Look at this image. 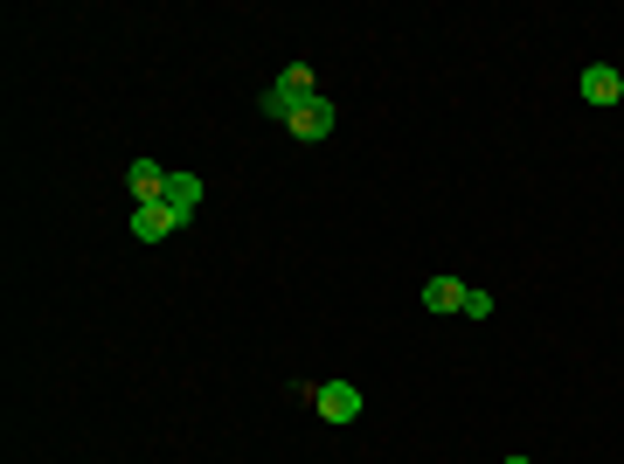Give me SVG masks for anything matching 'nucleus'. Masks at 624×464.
I'll list each match as a JSON object with an SVG mask.
<instances>
[{
  "instance_id": "nucleus-5",
  "label": "nucleus",
  "mask_w": 624,
  "mask_h": 464,
  "mask_svg": "<svg viewBox=\"0 0 624 464\" xmlns=\"http://www.w3.org/2000/svg\"><path fill=\"white\" fill-rule=\"evenodd\" d=\"M133 236L139 243H167V236H181V215L167 201H146V208H133Z\"/></svg>"
},
{
  "instance_id": "nucleus-9",
  "label": "nucleus",
  "mask_w": 624,
  "mask_h": 464,
  "mask_svg": "<svg viewBox=\"0 0 624 464\" xmlns=\"http://www.w3.org/2000/svg\"><path fill=\"white\" fill-rule=\"evenodd\" d=\"M465 319H493V292H479V285H465Z\"/></svg>"
},
{
  "instance_id": "nucleus-1",
  "label": "nucleus",
  "mask_w": 624,
  "mask_h": 464,
  "mask_svg": "<svg viewBox=\"0 0 624 464\" xmlns=\"http://www.w3.org/2000/svg\"><path fill=\"white\" fill-rule=\"evenodd\" d=\"M305 98H320V83H312V70H305V63H292L285 77H277V83L264 90V111L277 118V126H285V118H292V111H299Z\"/></svg>"
},
{
  "instance_id": "nucleus-3",
  "label": "nucleus",
  "mask_w": 624,
  "mask_h": 464,
  "mask_svg": "<svg viewBox=\"0 0 624 464\" xmlns=\"http://www.w3.org/2000/svg\"><path fill=\"white\" fill-rule=\"evenodd\" d=\"M305 395H312V409H320L326 423H354L361 416V388L354 382H312Z\"/></svg>"
},
{
  "instance_id": "nucleus-7",
  "label": "nucleus",
  "mask_w": 624,
  "mask_h": 464,
  "mask_svg": "<svg viewBox=\"0 0 624 464\" xmlns=\"http://www.w3.org/2000/svg\"><path fill=\"white\" fill-rule=\"evenodd\" d=\"M583 98H589V105H617V98H624V77H617L611 63H589V70H583Z\"/></svg>"
},
{
  "instance_id": "nucleus-8",
  "label": "nucleus",
  "mask_w": 624,
  "mask_h": 464,
  "mask_svg": "<svg viewBox=\"0 0 624 464\" xmlns=\"http://www.w3.org/2000/svg\"><path fill=\"white\" fill-rule=\"evenodd\" d=\"M423 305H430V313H465V285H458V277H430Z\"/></svg>"
},
{
  "instance_id": "nucleus-4",
  "label": "nucleus",
  "mask_w": 624,
  "mask_h": 464,
  "mask_svg": "<svg viewBox=\"0 0 624 464\" xmlns=\"http://www.w3.org/2000/svg\"><path fill=\"white\" fill-rule=\"evenodd\" d=\"M125 195H133V208L167 201V167L160 160H133V167H125Z\"/></svg>"
},
{
  "instance_id": "nucleus-10",
  "label": "nucleus",
  "mask_w": 624,
  "mask_h": 464,
  "mask_svg": "<svg viewBox=\"0 0 624 464\" xmlns=\"http://www.w3.org/2000/svg\"><path fill=\"white\" fill-rule=\"evenodd\" d=\"M507 464H535V457H507Z\"/></svg>"
},
{
  "instance_id": "nucleus-6",
  "label": "nucleus",
  "mask_w": 624,
  "mask_h": 464,
  "mask_svg": "<svg viewBox=\"0 0 624 464\" xmlns=\"http://www.w3.org/2000/svg\"><path fill=\"white\" fill-rule=\"evenodd\" d=\"M167 208L181 215V229L195 223V208H202V174H167Z\"/></svg>"
},
{
  "instance_id": "nucleus-2",
  "label": "nucleus",
  "mask_w": 624,
  "mask_h": 464,
  "mask_svg": "<svg viewBox=\"0 0 624 464\" xmlns=\"http://www.w3.org/2000/svg\"><path fill=\"white\" fill-rule=\"evenodd\" d=\"M333 126H340V105H333V98H305V105L285 118V132H292L299 146H320Z\"/></svg>"
}]
</instances>
